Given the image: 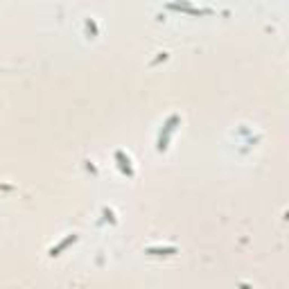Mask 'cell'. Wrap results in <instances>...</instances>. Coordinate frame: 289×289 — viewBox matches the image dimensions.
I'll return each instance as SVG.
<instances>
[{
  "instance_id": "obj_1",
  "label": "cell",
  "mask_w": 289,
  "mask_h": 289,
  "mask_svg": "<svg viewBox=\"0 0 289 289\" xmlns=\"http://www.w3.org/2000/svg\"><path fill=\"white\" fill-rule=\"evenodd\" d=\"M72 239H75V235H72V237H68V239H63V242H61L59 246H56V248H52V255H56V253L61 251V248H66V246H68V244L72 242Z\"/></svg>"
},
{
  "instance_id": "obj_2",
  "label": "cell",
  "mask_w": 289,
  "mask_h": 289,
  "mask_svg": "<svg viewBox=\"0 0 289 289\" xmlns=\"http://www.w3.org/2000/svg\"><path fill=\"white\" fill-rule=\"evenodd\" d=\"M176 248H149L147 253H174Z\"/></svg>"
}]
</instances>
